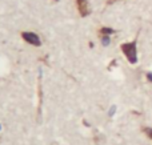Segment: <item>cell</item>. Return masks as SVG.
I'll return each mask as SVG.
<instances>
[{
    "label": "cell",
    "mask_w": 152,
    "mask_h": 145,
    "mask_svg": "<svg viewBox=\"0 0 152 145\" xmlns=\"http://www.w3.org/2000/svg\"><path fill=\"white\" fill-rule=\"evenodd\" d=\"M55 1H58V0H55Z\"/></svg>",
    "instance_id": "9c48e42d"
},
{
    "label": "cell",
    "mask_w": 152,
    "mask_h": 145,
    "mask_svg": "<svg viewBox=\"0 0 152 145\" xmlns=\"http://www.w3.org/2000/svg\"><path fill=\"white\" fill-rule=\"evenodd\" d=\"M99 33H100V36H110V35L115 33V29L110 28V27H102L99 29Z\"/></svg>",
    "instance_id": "277c9868"
},
{
    "label": "cell",
    "mask_w": 152,
    "mask_h": 145,
    "mask_svg": "<svg viewBox=\"0 0 152 145\" xmlns=\"http://www.w3.org/2000/svg\"><path fill=\"white\" fill-rule=\"evenodd\" d=\"M115 1H118V0H107V5H111V4H113Z\"/></svg>",
    "instance_id": "52a82bcc"
},
{
    "label": "cell",
    "mask_w": 152,
    "mask_h": 145,
    "mask_svg": "<svg viewBox=\"0 0 152 145\" xmlns=\"http://www.w3.org/2000/svg\"><path fill=\"white\" fill-rule=\"evenodd\" d=\"M145 133H147V136L151 137V140H152V128H145Z\"/></svg>",
    "instance_id": "8992f818"
},
{
    "label": "cell",
    "mask_w": 152,
    "mask_h": 145,
    "mask_svg": "<svg viewBox=\"0 0 152 145\" xmlns=\"http://www.w3.org/2000/svg\"><path fill=\"white\" fill-rule=\"evenodd\" d=\"M147 77H148V80H150V81H152V73H148Z\"/></svg>",
    "instance_id": "ba28073f"
},
{
    "label": "cell",
    "mask_w": 152,
    "mask_h": 145,
    "mask_svg": "<svg viewBox=\"0 0 152 145\" xmlns=\"http://www.w3.org/2000/svg\"><path fill=\"white\" fill-rule=\"evenodd\" d=\"M102 43H103V45H108L111 43V39H110V36H102Z\"/></svg>",
    "instance_id": "5b68a950"
},
{
    "label": "cell",
    "mask_w": 152,
    "mask_h": 145,
    "mask_svg": "<svg viewBox=\"0 0 152 145\" xmlns=\"http://www.w3.org/2000/svg\"><path fill=\"white\" fill-rule=\"evenodd\" d=\"M121 51H123L127 60L131 64L137 63V41L136 40H134V41H131V43H124V44H121Z\"/></svg>",
    "instance_id": "6da1fadb"
},
{
    "label": "cell",
    "mask_w": 152,
    "mask_h": 145,
    "mask_svg": "<svg viewBox=\"0 0 152 145\" xmlns=\"http://www.w3.org/2000/svg\"><path fill=\"white\" fill-rule=\"evenodd\" d=\"M21 37L31 45H35V47L42 45V40H40L39 35L35 33V32H21Z\"/></svg>",
    "instance_id": "7a4b0ae2"
},
{
    "label": "cell",
    "mask_w": 152,
    "mask_h": 145,
    "mask_svg": "<svg viewBox=\"0 0 152 145\" xmlns=\"http://www.w3.org/2000/svg\"><path fill=\"white\" fill-rule=\"evenodd\" d=\"M76 5H77V11L80 13V16H83V17H86L91 13L88 0H76Z\"/></svg>",
    "instance_id": "3957f363"
}]
</instances>
